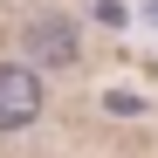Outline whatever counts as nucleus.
<instances>
[{"instance_id": "obj_1", "label": "nucleus", "mask_w": 158, "mask_h": 158, "mask_svg": "<svg viewBox=\"0 0 158 158\" xmlns=\"http://www.w3.org/2000/svg\"><path fill=\"white\" fill-rule=\"evenodd\" d=\"M41 117V76L21 62H0V131H21Z\"/></svg>"}, {"instance_id": "obj_2", "label": "nucleus", "mask_w": 158, "mask_h": 158, "mask_svg": "<svg viewBox=\"0 0 158 158\" xmlns=\"http://www.w3.org/2000/svg\"><path fill=\"white\" fill-rule=\"evenodd\" d=\"M28 48H35L41 62L69 69L76 62V28H69V21H35V28H28Z\"/></svg>"}]
</instances>
